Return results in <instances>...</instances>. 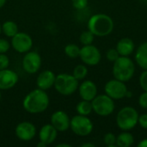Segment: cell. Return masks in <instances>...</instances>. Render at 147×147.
<instances>
[{"instance_id":"d590c367","label":"cell","mask_w":147,"mask_h":147,"mask_svg":"<svg viewBox=\"0 0 147 147\" xmlns=\"http://www.w3.org/2000/svg\"><path fill=\"white\" fill-rule=\"evenodd\" d=\"M81 147H95V145L92 143H84L81 146Z\"/></svg>"},{"instance_id":"74e56055","label":"cell","mask_w":147,"mask_h":147,"mask_svg":"<svg viewBox=\"0 0 147 147\" xmlns=\"http://www.w3.org/2000/svg\"><path fill=\"white\" fill-rule=\"evenodd\" d=\"M46 146H47V145H46L45 143L41 142V141H39V143L37 144V147H46Z\"/></svg>"},{"instance_id":"484cf974","label":"cell","mask_w":147,"mask_h":147,"mask_svg":"<svg viewBox=\"0 0 147 147\" xmlns=\"http://www.w3.org/2000/svg\"><path fill=\"white\" fill-rule=\"evenodd\" d=\"M103 141L105 143L106 146L109 147H113L116 146V137L115 136V134H113L112 133H109L104 136Z\"/></svg>"},{"instance_id":"1f68e13d","label":"cell","mask_w":147,"mask_h":147,"mask_svg":"<svg viewBox=\"0 0 147 147\" xmlns=\"http://www.w3.org/2000/svg\"><path fill=\"white\" fill-rule=\"evenodd\" d=\"M139 104L141 108L143 109H147V92L145 91L140 96L139 98Z\"/></svg>"},{"instance_id":"7a4b0ae2","label":"cell","mask_w":147,"mask_h":147,"mask_svg":"<svg viewBox=\"0 0 147 147\" xmlns=\"http://www.w3.org/2000/svg\"><path fill=\"white\" fill-rule=\"evenodd\" d=\"M88 29L95 36H107L114 29V21L106 14H95L88 21Z\"/></svg>"},{"instance_id":"83f0119b","label":"cell","mask_w":147,"mask_h":147,"mask_svg":"<svg viewBox=\"0 0 147 147\" xmlns=\"http://www.w3.org/2000/svg\"><path fill=\"white\" fill-rule=\"evenodd\" d=\"M107 59L109 60V61H112V62H115L121 55L119 54L118 51L116 49H114V48H111L109 49L108 52H107Z\"/></svg>"},{"instance_id":"d6a6232c","label":"cell","mask_w":147,"mask_h":147,"mask_svg":"<svg viewBox=\"0 0 147 147\" xmlns=\"http://www.w3.org/2000/svg\"><path fill=\"white\" fill-rule=\"evenodd\" d=\"M138 122L140 123V125L141 126V127H143L144 129H147V115H142L141 116H139V120Z\"/></svg>"},{"instance_id":"4dcf8cb0","label":"cell","mask_w":147,"mask_h":147,"mask_svg":"<svg viewBox=\"0 0 147 147\" xmlns=\"http://www.w3.org/2000/svg\"><path fill=\"white\" fill-rule=\"evenodd\" d=\"M140 84L144 91L147 92V70H145L140 77Z\"/></svg>"},{"instance_id":"e0dca14e","label":"cell","mask_w":147,"mask_h":147,"mask_svg":"<svg viewBox=\"0 0 147 147\" xmlns=\"http://www.w3.org/2000/svg\"><path fill=\"white\" fill-rule=\"evenodd\" d=\"M79 96L83 100L92 101L97 96V88L94 82L90 80L84 81L80 85H78Z\"/></svg>"},{"instance_id":"8992f818","label":"cell","mask_w":147,"mask_h":147,"mask_svg":"<svg viewBox=\"0 0 147 147\" xmlns=\"http://www.w3.org/2000/svg\"><path fill=\"white\" fill-rule=\"evenodd\" d=\"M70 129L78 136L85 137L93 131L92 121L85 115H78L71 119Z\"/></svg>"},{"instance_id":"60d3db41","label":"cell","mask_w":147,"mask_h":147,"mask_svg":"<svg viewBox=\"0 0 147 147\" xmlns=\"http://www.w3.org/2000/svg\"><path fill=\"white\" fill-rule=\"evenodd\" d=\"M144 1H145V2H146V3H147V0H144Z\"/></svg>"},{"instance_id":"8d00e7d4","label":"cell","mask_w":147,"mask_h":147,"mask_svg":"<svg viewBox=\"0 0 147 147\" xmlns=\"http://www.w3.org/2000/svg\"><path fill=\"white\" fill-rule=\"evenodd\" d=\"M6 2H7V0H0V9L3 8L5 5Z\"/></svg>"},{"instance_id":"5bb4252c","label":"cell","mask_w":147,"mask_h":147,"mask_svg":"<svg viewBox=\"0 0 147 147\" xmlns=\"http://www.w3.org/2000/svg\"><path fill=\"white\" fill-rule=\"evenodd\" d=\"M19 77L16 71L9 68L0 70V90H10L18 83Z\"/></svg>"},{"instance_id":"30bf717a","label":"cell","mask_w":147,"mask_h":147,"mask_svg":"<svg viewBox=\"0 0 147 147\" xmlns=\"http://www.w3.org/2000/svg\"><path fill=\"white\" fill-rule=\"evenodd\" d=\"M104 90L106 95H108L113 100H119L124 98L125 96H127L128 91L124 82L120 81L116 78L109 81L105 84Z\"/></svg>"},{"instance_id":"3957f363","label":"cell","mask_w":147,"mask_h":147,"mask_svg":"<svg viewBox=\"0 0 147 147\" xmlns=\"http://www.w3.org/2000/svg\"><path fill=\"white\" fill-rule=\"evenodd\" d=\"M135 66L133 60L127 56H120L115 62L113 66V75L115 78L127 82L134 75Z\"/></svg>"},{"instance_id":"f546056e","label":"cell","mask_w":147,"mask_h":147,"mask_svg":"<svg viewBox=\"0 0 147 147\" xmlns=\"http://www.w3.org/2000/svg\"><path fill=\"white\" fill-rule=\"evenodd\" d=\"M10 48V43L3 38H0V53H6Z\"/></svg>"},{"instance_id":"f35d334b","label":"cell","mask_w":147,"mask_h":147,"mask_svg":"<svg viewBox=\"0 0 147 147\" xmlns=\"http://www.w3.org/2000/svg\"><path fill=\"white\" fill-rule=\"evenodd\" d=\"M2 34V24H0V35Z\"/></svg>"},{"instance_id":"6da1fadb","label":"cell","mask_w":147,"mask_h":147,"mask_svg":"<svg viewBox=\"0 0 147 147\" xmlns=\"http://www.w3.org/2000/svg\"><path fill=\"white\" fill-rule=\"evenodd\" d=\"M50 103L48 94L39 88L28 92L22 101L24 110L31 115H38L45 112Z\"/></svg>"},{"instance_id":"cb8c5ba5","label":"cell","mask_w":147,"mask_h":147,"mask_svg":"<svg viewBox=\"0 0 147 147\" xmlns=\"http://www.w3.org/2000/svg\"><path fill=\"white\" fill-rule=\"evenodd\" d=\"M72 75L78 81L84 80L88 75V69H87L86 65H78L77 66H75V68L73 69V71H72Z\"/></svg>"},{"instance_id":"2e32d148","label":"cell","mask_w":147,"mask_h":147,"mask_svg":"<svg viewBox=\"0 0 147 147\" xmlns=\"http://www.w3.org/2000/svg\"><path fill=\"white\" fill-rule=\"evenodd\" d=\"M58 131L55 129V127L50 123V124H45L41 127L38 133L39 141H41L45 143L47 146H49L53 144L57 137H58Z\"/></svg>"},{"instance_id":"603a6c76","label":"cell","mask_w":147,"mask_h":147,"mask_svg":"<svg viewBox=\"0 0 147 147\" xmlns=\"http://www.w3.org/2000/svg\"><path fill=\"white\" fill-rule=\"evenodd\" d=\"M65 53L67 57H69L70 59H76L78 57H79V53H80V47L76 45V44H67L65 47Z\"/></svg>"},{"instance_id":"f1b7e54d","label":"cell","mask_w":147,"mask_h":147,"mask_svg":"<svg viewBox=\"0 0 147 147\" xmlns=\"http://www.w3.org/2000/svg\"><path fill=\"white\" fill-rule=\"evenodd\" d=\"M9 65V59L6 53H0V70L6 69Z\"/></svg>"},{"instance_id":"ab89813d","label":"cell","mask_w":147,"mask_h":147,"mask_svg":"<svg viewBox=\"0 0 147 147\" xmlns=\"http://www.w3.org/2000/svg\"><path fill=\"white\" fill-rule=\"evenodd\" d=\"M1 98H2V94H1V90H0V102H1Z\"/></svg>"},{"instance_id":"9c48e42d","label":"cell","mask_w":147,"mask_h":147,"mask_svg":"<svg viewBox=\"0 0 147 147\" xmlns=\"http://www.w3.org/2000/svg\"><path fill=\"white\" fill-rule=\"evenodd\" d=\"M32 37L25 32H18L11 38L10 46L18 53H26L33 47Z\"/></svg>"},{"instance_id":"ac0fdd59","label":"cell","mask_w":147,"mask_h":147,"mask_svg":"<svg viewBox=\"0 0 147 147\" xmlns=\"http://www.w3.org/2000/svg\"><path fill=\"white\" fill-rule=\"evenodd\" d=\"M134 42L130 38H123L119 40L116 50L121 56H129L134 51Z\"/></svg>"},{"instance_id":"e575fe53","label":"cell","mask_w":147,"mask_h":147,"mask_svg":"<svg viewBox=\"0 0 147 147\" xmlns=\"http://www.w3.org/2000/svg\"><path fill=\"white\" fill-rule=\"evenodd\" d=\"M56 147H71V145L69 144H65V143H60V144H58Z\"/></svg>"},{"instance_id":"d4e9b609","label":"cell","mask_w":147,"mask_h":147,"mask_svg":"<svg viewBox=\"0 0 147 147\" xmlns=\"http://www.w3.org/2000/svg\"><path fill=\"white\" fill-rule=\"evenodd\" d=\"M94 38H95V35L93 34L92 32H90L89 29L86 30V31H84L80 36H79V40L81 42V44L83 46H86V45H90L93 43L94 41Z\"/></svg>"},{"instance_id":"4fadbf2b","label":"cell","mask_w":147,"mask_h":147,"mask_svg":"<svg viewBox=\"0 0 147 147\" xmlns=\"http://www.w3.org/2000/svg\"><path fill=\"white\" fill-rule=\"evenodd\" d=\"M51 124L58 132H65L70 128L71 118L63 110H57L51 115Z\"/></svg>"},{"instance_id":"7402d4cb","label":"cell","mask_w":147,"mask_h":147,"mask_svg":"<svg viewBox=\"0 0 147 147\" xmlns=\"http://www.w3.org/2000/svg\"><path fill=\"white\" fill-rule=\"evenodd\" d=\"M134 136L127 132H124L116 138V146L119 147H129L134 144Z\"/></svg>"},{"instance_id":"d6986e66","label":"cell","mask_w":147,"mask_h":147,"mask_svg":"<svg viewBox=\"0 0 147 147\" xmlns=\"http://www.w3.org/2000/svg\"><path fill=\"white\" fill-rule=\"evenodd\" d=\"M136 63L144 70H147V41L141 44L135 53Z\"/></svg>"},{"instance_id":"5b68a950","label":"cell","mask_w":147,"mask_h":147,"mask_svg":"<svg viewBox=\"0 0 147 147\" xmlns=\"http://www.w3.org/2000/svg\"><path fill=\"white\" fill-rule=\"evenodd\" d=\"M139 114L133 107H124L116 116V123L120 129L128 131L133 129L138 123Z\"/></svg>"},{"instance_id":"277c9868","label":"cell","mask_w":147,"mask_h":147,"mask_svg":"<svg viewBox=\"0 0 147 147\" xmlns=\"http://www.w3.org/2000/svg\"><path fill=\"white\" fill-rule=\"evenodd\" d=\"M78 85V80L76 79L72 74L60 73L56 75L53 87L59 94L62 96H71L77 91Z\"/></svg>"},{"instance_id":"836d02e7","label":"cell","mask_w":147,"mask_h":147,"mask_svg":"<svg viewBox=\"0 0 147 147\" xmlns=\"http://www.w3.org/2000/svg\"><path fill=\"white\" fill-rule=\"evenodd\" d=\"M138 146L139 147H147V139L143 140L142 141H140L139 144H138Z\"/></svg>"},{"instance_id":"8fae6325","label":"cell","mask_w":147,"mask_h":147,"mask_svg":"<svg viewBox=\"0 0 147 147\" xmlns=\"http://www.w3.org/2000/svg\"><path fill=\"white\" fill-rule=\"evenodd\" d=\"M101 57L102 56L99 49L92 44L83 46V47L80 48L79 58L83 63L87 65H96L100 62Z\"/></svg>"},{"instance_id":"7c38bea8","label":"cell","mask_w":147,"mask_h":147,"mask_svg":"<svg viewBox=\"0 0 147 147\" xmlns=\"http://www.w3.org/2000/svg\"><path fill=\"white\" fill-rule=\"evenodd\" d=\"M37 131L35 126L29 121H22L15 128V134L21 141L28 142L36 136Z\"/></svg>"},{"instance_id":"ba28073f","label":"cell","mask_w":147,"mask_h":147,"mask_svg":"<svg viewBox=\"0 0 147 147\" xmlns=\"http://www.w3.org/2000/svg\"><path fill=\"white\" fill-rule=\"evenodd\" d=\"M22 58V65L23 71L28 74H34L38 72L41 66V57L35 51H28Z\"/></svg>"},{"instance_id":"9a60e30c","label":"cell","mask_w":147,"mask_h":147,"mask_svg":"<svg viewBox=\"0 0 147 147\" xmlns=\"http://www.w3.org/2000/svg\"><path fill=\"white\" fill-rule=\"evenodd\" d=\"M55 78H56V75L51 70H44L40 71L36 78L37 88L47 91V90L53 87L55 83Z\"/></svg>"},{"instance_id":"4316f807","label":"cell","mask_w":147,"mask_h":147,"mask_svg":"<svg viewBox=\"0 0 147 147\" xmlns=\"http://www.w3.org/2000/svg\"><path fill=\"white\" fill-rule=\"evenodd\" d=\"M71 4L78 10L84 9L88 5V0H71Z\"/></svg>"},{"instance_id":"44dd1931","label":"cell","mask_w":147,"mask_h":147,"mask_svg":"<svg viewBox=\"0 0 147 147\" xmlns=\"http://www.w3.org/2000/svg\"><path fill=\"white\" fill-rule=\"evenodd\" d=\"M76 111H77L78 115L88 116L93 111V108H92L91 102L82 99V101L79 102L77 104V106H76Z\"/></svg>"},{"instance_id":"ffe728a7","label":"cell","mask_w":147,"mask_h":147,"mask_svg":"<svg viewBox=\"0 0 147 147\" xmlns=\"http://www.w3.org/2000/svg\"><path fill=\"white\" fill-rule=\"evenodd\" d=\"M18 32V26L14 21H5L2 23V33L5 36L12 38Z\"/></svg>"},{"instance_id":"52a82bcc","label":"cell","mask_w":147,"mask_h":147,"mask_svg":"<svg viewBox=\"0 0 147 147\" xmlns=\"http://www.w3.org/2000/svg\"><path fill=\"white\" fill-rule=\"evenodd\" d=\"M93 111L100 116H108L115 110L114 100L108 95L96 96L92 101Z\"/></svg>"}]
</instances>
